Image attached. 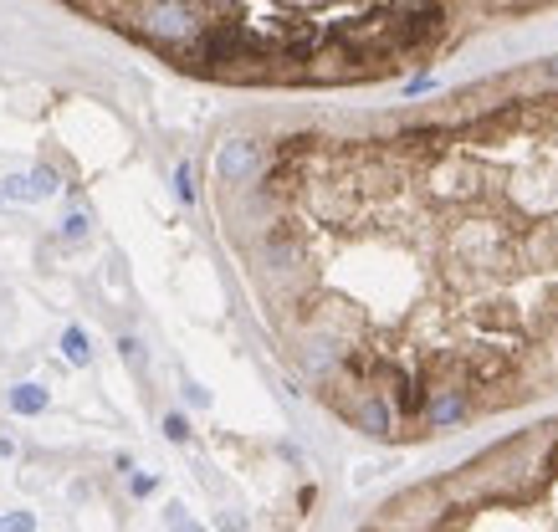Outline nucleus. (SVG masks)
<instances>
[{
  "label": "nucleus",
  "instance_id": "f257e3e1",
  "mask_svg": "<svg viewBox=\"0 0 558 532\" xmlns=\"http://www.w3.org/2000/svg\"><path fill=\"white\" fill-rule=\"evenodd\" d=\"M57 189H62L57 170H47V164H36L32 174H11V179L0 185V195H5V200H21V205H36V200H51Z\"/></svg>",
  "mask_w": 558,
  "mask_h": 532
},
{
  "label": "nucleus",
  "instance_id": "f03ea898",
  "mask_svg": "<svg viewBox=\"0 0 558 532\" xmlns=\"http://www.w3.org/2000/svg\"><path fill=\"white\" fill-rule=\"evenodd\" d=\"M256 164H261V143L256 139H231V143H221V154H215V174H221L225 185L246 179Z\"/></svg>",
  "mask_w": 558,
  "mask_h": 532
},
{
  "label": "nucleus",
  "instance_id": "7ed1b4c3",
  "mask_svg": "<svg viewBox=\"0 0 558 532\" xmlns=\"http://www.w3.org/2000/svg\"><path fill=\"white\" fill-rule=\"evenodd\" d=\"M5 405H11V415H26V420H32V415H47L51 390H47V384H32V379H26V384H16V390L5 394Z\"/></svg>",
  "mask_w": 558,
  "mask_h": 532
},
{
  "label": "nucleus",
  "instance_id": "20e7f679",
  "mask_svg": "<svg viewBox=\"0 0 558 532\" xmlns=\"http://www.w3.org/2000/svg\"><path fill=\"white\" fill-rule=\"evenodd\" d=\"M462 415H466V394L462 390H441L431 405H425V425H451V420H462Z\"/></svg>",
  "mask_w": 558,
  "mask_h": 532
},
{
  "label": "nucleus",
  "instance_id": "39448f33",
  "mask_svg": "<svg viewBox=\"0 0 558 532\" xmlns=\"http://www.w3.org/2000/svg\"><path fill=\"white\" fill-rule=\"evenodd\" d=\"M359 425H364L369 436H389V425H395V409L384 394H369L364 405H359Z\"/></svg>",
  "mask_w": 558,
  "mask_h": 532
},
{
  "label": "nucleus",
  "instance_id": "423d86ee",
  "mask_svg": "<svg viewBox=\"0 0 558 532\" xmlns=\"http://www.w3.org/2000/svg\"><path fill=\"white\" fill-rule=\"evenodd\" d=\"M62 359L72 363V369H87V363H93V344H87V333H82V328L62 333Z\"/></svg>",
  "mask_w": 558,
  "mask_h": 532
},
{
  "label": "nucleus",
  "instance_id": "0eeeda50",
  "mask_svg": "<svg viewBox=\"0 0 558 532\" xmlns=\"http://www.w3.org/2000/svg\"><path fill=\"white\" fill-rule=\"evenodd\" d=\"M0 532H36V512H0Z\"/></svg>",
  "mask_w": 558,
  "mask_h": 532
},
{
  "label": "nucleus",
  "instance_id": "6e6552de",
  "mask_svg": "<svg viewBox=\"0 0 558 532\" xmlns=\"http://www.w3.org/2000/svg\"><path fill=\"white\" fill-rule=\"evenodd\" d=\"M164 522H169V532H206L200 522H190V517H185V507H179V501H169V512H164Z\"/></svg>",
  "mask_w": 558,
  "mask_h": 532
},
{
  "label": "nucleus",
  "instance_id": "1a4fd4ad",
  "mask_svg": "<svg viewBox=\"0 0 558 532\" xmlns=\"http://www.w3.org/2000/svg\"><path fill=\"white\" fill-rule=\"evenodd\" d=\"M164 436L175 440V445H185V440H190V420H185V415H164Z\"/></svg>",
  "mask_w": 558,
  "mask_h": 532
},
{
  "label": "nucleus",
  "instance_id": "9d476101",
  "mask_svg": "<svg viewBox=\"0 0 558 532\" xmlns=\"http://www.w3.org/2000/svg\"><path fill=\"white\" fill-rule=\"evenodd\" d=\"M175 195H179L185 205L195 200V174H190V164H179V170H175Z\"/></svg>",
  "mask_w": 558,
  "mask_h": 532
},
{
  "label": "nucleus",
  "instance_id": "9b49d317",
  "mask_svg": "<svg viewBox=\"0 0 558 532\" xmlns=\"http://www.w3.org/2000/svg\"><path fill=\"white\" fill-rule=\"evenodd\" d=\"M62 235H67V241H82V235H87V216H82V210H78V216H67Z\"/></svg>",
  "mask_w": 558,
  "mask_h": 532
},
{
  "label": "nucleus",
  "instance_id": "f8f14e48",
  "mask_svg": "<svg viewBox=\"0 0 558 532\" xmlns=\"http://www.w3.org/2000/svg\"><path fill=\"white\" fill-rule=\"evenodd\" d=\"M118 353H123V363H144V348H139V338H118Z\"/></svg>",
  "mask_w": 558,
  "mask_h": 532
},
{
  "label": "nucleus",
  "instance_id": "ddd939ff",
  "mask_svg": "<svg viewBox=\"0 0 558 532\" xmlns=\"http://www.w3.org/2000/svg\"><path fill=\"white\" fill-rule=\"evenodd\" d=\"M185 399H190L195 409H206V405H210V390H200V384H185Z\"/></svg>",
  "mask_w": 558,
  "mask_h": 532
},
{
  "label": "nucleus",
  "instance_id": "4468645a",
  "mask_svg": "<svg viewBox=\"0 0 558 532\" xmlns=\"http://www.w3.org/2000/svg\"><path fill=\"white\" fill-rule=\"evenodd\" d=\"M154 486H160V482H154V476H133V482H128V491H133V497H149Z\"/></svg>",
  "mask_w": 558,
  "mask_h": 532
},
{
  "label": "nucleus",
  "instance_id": "2eb2a0df",
  "mask_svg": "<svg viewBox=\"0 0 558 532\" xmlns=\"http://www.w3.org/2000/svg\"><path fill=\"white\" fill-rule=\"evenodd\" d=\"M215 527H225V532H241V527H246V517H236V512H221V517H215Z\"/></svg>",
  "mask_w": 558,
  "mask_h": 532
},
{
  "label": "nucleus",
  "instance_id": "dca6fc26",
  "mask_svg": "<svg viewBox=\"0 0 558 532\" xmlns=\"http://www.w3.org/2000/svg\"><path fill=\"white\" fill-rule=\"evenodd\" d=\"M11 455H16V440H11V436H0V461H11Z\"/></svg>",
  "mask_w": 558,
  "mask_h": 532
}]
</instances>
